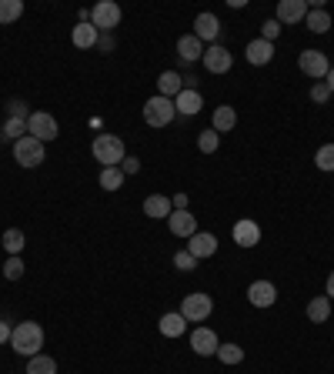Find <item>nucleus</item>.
<instances>
[{
    "label": "nucleus",
    "instance_id": "4",
    "mask_svg": "<svg viewBox=\"0 0 334 374\" xmlns=\"http://www.w3.org/2000/svg\"><path fill=\"white\" fill-rule=\"evenodd\" d=\"M13 161L20 164V168H40L44 161H47V151H44V144L37 137H20V141H13Z\"/></svg>",
    "mask_w": 334,
    "mask_h": 374
},
{
    "label": "nucleus",
    "instance_id": "8",
    "mask_svg": "<svg viewBox=\"0 0 334 374\" xmlns=\"http://www.w3.org/2000/svg\"><path fill=\"white\" fill-rule=\"evenodd\" d=\"M297 64H301V70H304L311 80H324L328 77V70H331V61H328V54L324 51H304L301 57H297Z\"/></svg>",
    "mask_w": 334,
    "mask_h": 374
},
{
    "label": "nucleus",
    "instance_id": "31",
    "mask_svg": "<svg viewBox=\"0 0 334 374\" xmlns=\"http://www.w3.org/2000/svg\"><path fill=\"white\" fill-rule=\"evenodd\" d=\"M218 358H221V364H241L245 361V348H237V344H221L218 348Z\"/></svg>",
    "mask_w": 334,
    "mask_h": 374
},
{
    "label": "nucleus",
    "instance_id": "21",
    "mask_svg": "<svg viewBox=\"0 0 334 374\" xmlns=\"http://www.w3.org/2000/svg\"><path fill=\"white\" fill-rule=\"evenodd\" d=\"M157 91H161V97H178L180 91H184V77H180L178 70H164L161 77H157Z\"/></svg>",
    "mask_w": 334,
    "mask_h": 374
},
{
    "label": "nucleus",
    "instance_id": "39",
    "mask_svg": "<svg viewBox=\"0 0 334 374\" xmlns=\"http://www.w3.org/2000/svg\"><path fill=\"white\" fill-rule=\"evenodd\" d=\"M328 97H331V87H328L324 80H314V87H311V101H314V104H328Z\"/></svg>",
    "mask_w": 334,
    "mask_h": 374
},
{
    "label": "nucleus",
    "instance_id": "7",
    "mask_svg": "<svg viewBox=\"0 0 334 374\" xmlns=\"http://www.w3.org/2000/svg\"><path fill=\"white\" fill-rule=\"evenodd\" d=\"M27 134H30V137H37L40 144H47V141H54L61 130H57L54 114H47V111H34V114H30V120H27Z\"/></svg>",
    "mask_w": 334,
    "mask_h": 374
},
{
    "label": "nucleus",
    "instance_id": "6",
    "mask_svg": "<svg viewBox=\"0 0 334 374\" xmlns=\"http://www.w3.org/2000/svg\"><path fill=\"white\" fill-rule=\"evenodd\" d=\"M211 311H214V301H211V294H201V291H194V294H187L180 301L184 321H207Z\"/></svg>",
    "mask_w": 334,
    "mask_h": 374
},
{
    "label": "nucleus",
    "instance_id": "30",
    "mask_svg": "<svg viewBox=\"0 0 334 374\" xmlns=\"http://www.w3.org/2000/svg\"><path fill=\"white\" fill-rule=\"evenodd\" d=\"M20 13H24L20 0H0V24H13Z\"/></svg>",
    "mask_w": 334,
    "mask_h": 374
},
{
    "label": "nucleus",
    "instance_id": "34",
    "mask_svg": "<svg viewBox=\"0 0 334 374\" xmlns=\"http://www.w3.org/2000/svg\"><path fill=\"white\" fill-rule=\"evenodd\" d=\"M314 164H318V170H334V144H324V147H318V154H314Z\"/></svg>",
    "mask_w": 334,
    "mask_h": 374
},
{
    "label": "nucleus",
    "instance_id": "33",
    "mask_svg": "<svg viewBox=\"0 0 334 374\" xmlns=\"http://www.w3.org/2000/svg\"><path fill=\"white\" fill-rule=\"evenodd\" d=\"M4 278H7V281H20V278H24V261H20V254H11V258H7Z\"/></svg>",
    "mask_w": 334,
    "mask_h": 374
},
{
    "label": "nucleus",
    "instance_id": "20",
    "mask_svg": "<svg viewBox=\"0 0 334 374\" xmlns=\"http://www.w3.org/2000/svg\"><path fill=\"white\" fill-rule=\"evenodd\" d=\"M178 57L180 61H187V64H194V61L204 57V44L194 37V34H184V37L178 40Z\"/></svg>",
    "mask_w": 334,
    "mask_h": 374
},
{
    "label": "nucleus",
    "instance_id": "44",
    "mask_svg": "<svg viewBox=\"0 0 334 374\" xmlns=\"http://www.w3.org/2000/svg\"><path fill=\"white\" fill-rule=\"evenodd\" d=\"M324 294H328V301L334 304V271L328 274V287H324Z\"/></svg>",
    "mask_w": 334,
    "mask_h": 374
},
{
    "label": "nucleus",
    "instance_id": "2",
    "mask_svg": "<svg viewBox=\"0 0 334 374\" xmlns=\"http://www.w3.org/2000/svg\"><path fill=\"white\" fill-rule=\"evenodd\" d=\"M90 154H94V161H101L104 168H120L124 157H128V147L117 134H97L90 144Z\"/></svg>",
    "mask_w": 334,
    "mask_h": 374
},
{
    "label": "nucleus",
    "instance_id": "42",
    "mask_svg": "<svg viewBox=\"0 0 334 374\" xmlns=\"http://www.w3.org/2000/svg\"><path fill=\"white\" fill-rule=\"evenodd\" d=\"M11 335H13V324L0 318V344H7V341H11Z\"/></svg>",
    "mask_w": 334,
    "mask_h": 374
},
{
    "label": "nucleus",
    "instance_id": "24",
    "mask_svg": "<svg viewBox=\"0 0 334 374\" xmlns=\"http://www.w3.org/2000/svg\"><path fill=\"white\" fill-rule=\"evenodd\" d=\"M304 27H308L311 34H328V27H331V13L324 11V7H311L308 17H304Z\"/></svg>",
    "mask_w": 334,
    "mask_h": 374
},
{
    "label": "nucleus",
    "instance_id": "14",
    "mask_svg": "<svg viewBox=\"0 0 334 374\" xmlns=\"http://www.w3.org/2000/svg\"><path fill=\"white\" fill-rule=\"evenodd\" d=\"M167 227H171L174 237H194L197 234V218H194L191 211H174L167 218Z\"/></svg>",
    "mask_w": 334,
    "mask_h": 374
},
{
    "label": "nucleus",
    "instance_id": "9",
    "mask_svg": "<svg viewBox=\"0 0 334 374\" xmlns=\"http://www.w3.org/2000/svg\"><path fill=\"white\" fill-rule=\"evenodd\" d=\"M308 11H311L308 0H281L274 20H278V24H301V20L308 17Z\"/></svg>",
    "mask_w": 334,
    "mask_h": 374
},
{
    "label": "nucleus",
    "instance_id": "43",
    "mask_svg": "<svg viewBox=\"0 0 334 374\" xmlns=\"http://www.w3.org/2000/svg\"><path fill=\"white\" fill-rule=\"evenodd\" d=\"M171 204H174V211H187V194H174Z\"/></svg>",
    "mask_w": 334,
    "mask_h": 374
},
{
    "label": "nucleus",
    "instance_id": "26",
    "mask_svg": "<svg viewBox=\"0 0 334 374\" xmlns=\"http://www.w3.org/2000/svg\"><path fill=\"white\" fill-rule=\"evenodd\" d=\"M24 374H57V361L51 354H34V358H27Z\"/></svg>",
    "mask_w": 334,
    "mask_h": 374
},
{
    "label": "nucleus",
    "instance_id": "15",
    "mask_svg": "<svg viewBox=\"0 0 334 374\" xmlns=\"http://www.w3.org/2000/svg\"><path fill=\"white\" fill-rule=\"evenodd\" d=\"M245 57H247V64H254V67H264V64H271L274 61V44H268V40H247V51H245Z\"/></svg>",
    "mask_w": 334,
    "mask_h": 374
},
{
    "label": "nucleus",
    "instance_id": "10",
    "mask_svg": "<svg viewBox=\"0 0 334 374\" xmlns=\"http://www.w3.org/2000/svg\"><path fill=\"white\" fill-rule=\"evenodd\" d=\"M201 61H204V67L211 70V74H228V70H231V64H234L231 51H228V47H221V44H214V47H207Z\"/></svg>",
    "mask_w": 334,
    "mask_h": 374
},
{
    "label": "nucleus",
    "instance_id": "27",
    "mask_svg": "<svg viewBox=\"0 0 334 374\" xmlns=\"http://www.w3.org/2000/svg\"><path fill=\"white\" fill-rule=\"evenodd\" d=\"M234 124H237V114H234V107L221 104L218 111H214V130H218V134H228V130H234Z\"/></svg>",
    "mask_w": 334,
    "mask_h": 374
},
{
    "label": "nucleus",
    "instance_id": "25",
    "mask_svg": "<svg viewBox=\"0 0 334 374\" xmlns=\"http://www.w3.org/2000/svg\"><path fill=\"white\" fill-rule=\"evenodd\" d=\"M308 321H314V324L331 321V301H328V294H318L308 304Z\"/></svg>",
    "mask_w": 334,
    "mask_h": 374
},
{
    "label": "nucleus",
    "instance_id": "37",
    "mask_svg": "<svg viewBox=\"0 0 334 374\" xmlns=\"http://www.w3.org/2000/svg\"><path fill=\"white\" fill-rule=\"evenodd\" d=\"M7 111H11V117L30 120V111H27V101H24V97H11V101H7Z\"/></svg>",
    "mask_w": 334,
    "mask_h": 374
},
{
    "label": "nucleus",
    "instance_id": "32",
    "mask_svg": "<svg viewBox=\"0 0 334 374\" xmlns=\"http://www.w3.org/2000/svg\"><path fill=\"white\" fill-rule=\"evenodd\" d=\"M221 144V134L214 127L211 130H201V137H197V147H201V154H214Z\"/></svg>",
    "mask_w": 334,
    "mask_h": 374
},
{
    "label": "nucleus",
    "instance_id": "16",
    "mask_svg": "<svg viewBox=\"0 0 334 374\" xmlns=\"http://www.w3.org/2000/svg\"><path fill=\"white\" fill-rule=\"evenodd\" d=\"M234 244L237 247L261 244V227H257V220H237V224H234Z\"/></svg>",
    "mask_w": 334,
    "mask_h": 374
},
{
    "label": "nucleus",
    "instance_id": "41",
    "mask_svg": "<svg viewBox=\"0 0 334 374\" xmlns=\"http://www.w3.org/2000/svg\"><path fill=\"white\" fill-rule=\"evenodd\" d=\"M120 170H124V174H137V170H141V161H137V157H124Z\"/></svg>",
    "mask_w": 334,
    "mask_h": 374
},
{
    "label": "nucleus",
    "instance_id": "28",
    "mask_svg": "<svg viewBox=\"0 0 334 374\" xmlns=\"http://www.w3.org/2000/svg\"><path fill=\"white\" fill-rule=\"evenodd\" d=\"M124 177H128V174L120 168H104L101 170V187L104 191H120V187H124Z\"/></svg>",
    "mask_w": 334,
    "mask_h": 374
},
{
    "label": "nucleus",
    "instance_id": "1",
    "mask_svg": "<svg viewBox=\"0 0 334 374\" xmlns=\"http://www.w3.org/2000/svg\"><path fill=\"white\" fill-rule=\"evenodd\" d=\"M11 348L17 351V354H24V358H34V354H40V348H44V328H40L37 321L13 324Z\"/></svg>",
    "mask_w": 334,
    "mask_h": 374
},
{
    "label": "nucleus",
    "instance_id": "13",
    "mask_svg": "<svg viewBox=\"0 0 334 374\" xmlns=\"http://www.w3.org/2000/svg\"><path fill=\"white\" fill-rule=\"evenodd\" d=\"M247 301L254 304V308H274V301H278V287L271 281H254L247 287Z\"/></svg>",
    "mask_w": 334,
    "mask_h": 374
},
{
    "label": "nucleus",
    "instance_id": "17",
    "mask_svg": "<svg viewBox=\"0 0 334 374\" xmlns=\"http://www.w3.org/2000/svg\"><path fill=\"white\" fill-rule=\"evenodd\" d=\"M194 37L201 40H218L221 37V20L214 13H197V20H194Z\"/></svg>",
    "mask_w": 334,
    "mask_h": 374
},
{
    "label": "nucleus",
    "instance_id": "35",
    "mask_svg": "<svg viewBox=\"0 0 334 374\" xmlns=\"http://www.w3.org/2000/svg\"><path fill=\"white\" fill-rule=\"evenodd\" d=\"M4 134H7V137H13V141L27 137V120H20V117H7V124H4Z\"/></svg>",
    "mask_w": 334,
    "mask_h": 374
},
{
    "label": "nucleus",
    "instance_id": "40",
    "mask_svg": "<svg viewBox=\"0 0 334 374\" xmlns=\"http://www.w3.org/2000/svg\"><path fill=\"white\" fill-rule=\"evenodd\" d=\"M97 51H104V54L114 51V34H101V40H97Z\"/></svg>",
    "mask_w": 334,
    "mask_h": 374
},
{
    "label": "nucleus",
    "instance_id": "23",
    "mask_svg": "<svg viewBox=\"0 0 334 374\" xmlns=\"http://www.w3.org/2000/svg\"><path fill=\"white\" fill-rule=\"evenodd\" d=\"M174 107H178V114L194 117L201 107H204V101H201V94L197 91H180L178 97H174Z\"/></svg>",
    "mask_w": 334,
    "mask_h": 374
},
{
    "label": "nucleus",
    "instance_id": "5",
    "mask_svg": "<svg viewBox=\"0 0 334 374\" xmlns=\"http://www.w3.org/2000/svg\"><path fill=\"white\" fill-rule=\"evenodd\" d=\"M90 24L97 27L101 34H114V27L120 24V7H117L114 0L94 4V7H90Z\"/></svg>",
    "mask_w": 334,
    "mask_h": 374
},
{
    "label": "nucleus",
    "instance_id": "18",
    "mask_svg": "<svg viewBox=\"0 0 334 374\" xmlns=\"http://www.w3.org/2000/svg\"><path fill=\"white\" fill-rule=\"evenodd\" d=\"M70 40H74V47H80V51H94L97 40H101V30L94 24H78L74 34H70Z\"/></svg>",
    "mask_w": 334,
    "mask_h": 374
},
{
    "label": "nucleus",
    "instance_id": "12",
    "mask_svg": "<svg viewBox=\"0 0 334 374\" xmlns=\"http://www.w3.org/2000/svg\"><path fill=\"white\" fill-rule=\"evenodd\" d=\"M187 251H191L197 261L214 258V254H218V237H214V234H207V231H197L194 237H187Z\"/></svg>",
    "mask_w": 334,
    "mask_h": 374
},
{
    "label": "nucleus",
    "instance_id": "19",
    "mask_svg": "<svg viewBox=\"0 0 334 374\" xmlns=\"http://www.w3.org/2000/svg\"><path fill=\"white\" fill-rule=\"evenodd\" d=\"M144 214L154 220L171 218V214H174V204H171V197H164V194H151V197L144 201Z\"/></svg>",
    "mask_w": 334,
    "mask_h": 374
},
{
    "label": "nucleus",
    "instance_id": "36",
    "mask_svg": "<svg viewBox=\"0 0 334 374\" xmlns=\"http://www.w3.org/2000/svg\"><path fill=\"white\" fill-rule=\"evenodd\" d=\"M174 268H178V271H194V268H197V258H194L191 251L184 247V251H178V254H174Z\"/></svg>",
    "mask_w": 334,
    "mask_h": 374
},
{
    "label": "nucleus",
    "instance_id": "38",
    "mask_svg": "<svg viewBox=\"0 0 334 374\" xmlns=\"http://www.w3.org/2000/svg\"><path fill=\"white\" fill-rule=\"evenodd\" d=\"M278 37H281V24H278V20H264V24H261V40L274 44Z\"/></svg>",
    "mask_w": 334,
    "mask_h": 374
},
{
    "label": "nucleus",
    "instance_id": "3",
    "mask_svg": "<svg viewBox=\"0 0 334 374\" xmlns=\"http://www.w3.org/2000/svg\"><path fill=\"white\" fill-rule=\"evenodd\" d=\"M178 117V107H174V101L171 97H151V101L144 104V124L147 127H167L171 120Z\"/></svg>",
    "mask_w": 334,
    "mask_h": 374
},
{
    "label": "nucleus",
    "instance_id": "22",
    "mask_svg": "<svg viewBox=\"0 0 334 374\" xmlns=\"http://www.w3.org/2000/svg\"><path fill=\"white\" fill-rule=\"evenodd\" d=\"M157 328H161V335H164V337H180L184 331H187V321H184V314H180V311H167Z\"/></svg>",
    "mask_w": 334,
    "mask_h": 374
},
{
    "label": "nucleus",
    "instance_id": "29",
    "mask_svg": "<svg viewBox=\"0 0 334 374\" xmlns=\"http://www.w3.org/2000/svg\"><path fill=\"white\" fill-rule=\"evenodd\" d=\"M24 231H17V227H7V231H4V251H7V254H20V251H24Z\"/></svg>",
    "mask_w": 334,
    "mask_h": 374
},
{
    "label": "nucleus",
    "instance_id": "11",
    "mask_svg": "<svg viewBox=\"0 0 334 374\" xmlns=\"http://www.w3.org/2000/svg\"><path fill=\"white\" fill-rule=\"evenodd\" d=\"M191 348H194V354H201V358H211V354H218L221 341H218V335H214L211 328H194Z\"/></svg>",
    "mask_w": 334,
    "mask_h": 374
},
{
    "label": "nucleus",
    "instance_id": "45",
    "mask_svg": "<svg viewBox=\"0 0 334 374\" xmlns=\"http://www.w3.org/2000/svg\"><path fill=\"white\" fill-rule=\"evenodd\" d=\"M324 84H328V87H331V94H334V67L328 70V80H324Z\"/></svg>",
    "mask_w": 334,
    "mask_h": 374
}]
</instances>
